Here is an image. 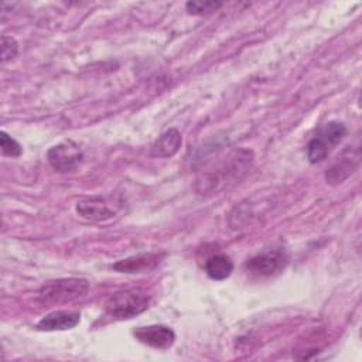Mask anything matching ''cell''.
I'll return each mask as SVG.
<instances>
[{"instance_id": "3957f363", "label": "cell", "mask_w": 362, "mask_h": 362, "mask_svg": "<svg viewBox=\"0 0 362 362\" xmlns=\"http://www.w3.org/2000/svg\"><path fill=\"white\" fill-rule=\"evenodd\" d=\"M346 127L339 122H328L321 124L307 144L308 161L311 164L324 161L329 151L344 139Z\"/></svg>"}, {"instance_id": "5bb4252c", "label": "cell", "mask_w": 362, "mask_h": 362, "mask_svg": "<svg viewBox=\"0 0 362 362\" xmlns=\"http://www.w3.org/2000/svg\"><path fill=\"white\" fill-rule=\"evenodd\" d=\"M0 147H1L3 156L18 157L23 153L21 146L13 137H10L6 132H1V134H0Z\"/></svg>"}, {"instance_id": "277c9868", "label": "cell", "mask_w": 362, "mask_h": 362, "mask_svg": "<svg viewBox=\"0 0 362 362\" xmlns=\"http://www.w3.org/2000/svg\"><path fill=\"white\" fill-rule=\"evenodd\" d=\"M47 158H48L49 165L55 171L69 173L79 167V164L82 163V158H83V153H82L79 144H76L72 140H66V141L52 146L47 151Z\"/></svg>"}, {"instance_id": "7c38bea8", "label": "cell", "mask_w": 362, "mask_h": 362, "mask_svg": "<svg viewBox=\"0 0 362 362\" xmlns=\"http://www.w3.org/2000/svg\"><path fill=\"white\" fill-rule=\"evenodd\" d=\"M358 164V158L354 160L351 156H345L342 154L341 157H338V160L327 170L325 173V178L329 184H338L342 182L356 167Z\"/></svg>"}, {"instance_id": "ba28073f", "label": "cell", "mask_w": 362, "mask_h": 362, "mask_svg": "<svg viewBox=\"0 0 362 362\" xmlns=\"http://www.w3.org/2000/svg\"><path fill=\"white\" fill-rule=\"evenodd\" d=\"M163 255L158 253H143L122 259L112 264V269L119 273H143L154 269L160 264Z\"/></svg>"}, {"instance_id": "9c48e42d", "label": "cell", "mask_w": 362, "mask_h": 362, "mask_svg": "<svg viewBox=\"0 0 362 362\" xmlns=\"http://www.w3.org/2000/svg\"><path fill=\"white\" fill-rule=\"evenodd\" d=\"M81 321V313L78 311H54L41 318L35 328L40 331H65L76 327Z\"/></svg>"}, {"instance_id": "52a82bcc", "label": "cell", "mask_w": 362, "mask_h": 362, "mask_svg": "<svg viewBox=\"0 0 362 362\" xmlns=\"http://www.w3.org/2000/svg\"><path fill=\"white\" fill-rule=\"evenodd\" d=\"M76 212L82 218L88 221H95V222L109 221L116 215V211L102 197H90V198H83L78 201Z\"/></svg>"}, {"instance_id": "9a60e30c", "label": "cell", "mask_w": 362, "mask_h": 362, "mask_svg": "<svg viewBox=\"0 0 362 362\" xmlns=\"http://www.w3.org/2000/svg\"><path fill=\"white\" fill-rule=\"evenodd\" d=\"M18 54V44L13 37L1 35V42H0V55H1V62H7L13 59Z\"/></svg>"}, {"instance_id": "6da1fadb", "label": "cell", "mask_w": 362, "mask_h": 362, "mask_svg": "<svg viewBox=\"0 0 362 362\" xmlns=\"http://www.w3.org/2000/svg\"><path fill=\"white\" fill-rule=\"evenodd\" d=\"M89 291V283L86 279L69 277L58 279L45 283L38 291V301L42 305H58L72 303L85 297Z\"/></svg>"}, {"instance_id": "7a4b0ae2", "label": "cell", "mask_w": 362, "mask_h": 362, "mask_svg": "<svg viewBox=\"0 0 362 362\" xmlns=\"http://www.w3.org/2000/svg\"><path fill=\"white\" fill-rule=\"evenodd\" d=\"M150 296L143 290H120L106 300L105 311L113 318L126 320L146 311L150 305Z\"/></svg>"}, {"instance_id": "4fadbf2b", "label": "cell", "mask_w": 362, "mask_h": 362, "mask_svg": "<svg viewBox=\"0 0 362 362\" xmlns=\"http://www.w3.org/2000/svg\"><path fill=\"white\" fill-rule=\"evenodd\" d=\"M221 6H222V3L215 1V0H191L185 4L187 11L189 14H195V16H204V14L214 13Z\"/></svg>"}, {"instance_id": "5b68a950", "label": "cell", "mask_w": 362, "mask_h": 362, "mask_svg": "<svg viewBox=\"0 0 362 362\" xmlns=\"http://www.w3.org/2000/svg\"><path fill=\"white\" fill-rule=\"evenodd\" d=\"M288 263V256L286 255L284 250L281 249H270L266 250L260 255H256L250 257L245 267L247 272L262 276V277H269L273 276L279 272H281Z\"/></svg>"}, {"instance_id": "30bf717a", "label": "cell", "mask_w": 362, "mask_h": 362, "mask_svg": "<svg viewBox=\"0 0 362 362\" xmlns=\"http://www.w3.org/2000/svg\"><path fill=\"white\" fill-rule=\"evenodd\" d=\"M182 144V136L177 129H168L153 144L151 156L168 158L174 156Z\"/></svg>"}, {"instance_id": "8fae6325", "label": "cell", "mask_w": 362, "mask_h": 362, "mask_svg": "<svg viewBox=\"0 0 362 362\" xmlns=\"http://www.w3.org/2000/svg\"><path fill=\"white\" fill-rule=\"evenodd\" d=\"M205 272L212 280H225L233 272V262L223 253L214 255L205 262Z\"/></svg>"}, {"instance_id": "8992f818", "label": "cell", "mask_w": 362, "mask_h": 362, "mask_svg": "<svg viewBox=\"0 0 362 362\" xmlns=\"http://www.w3.org/2000/svg\"><path fill=\"white\" fill-rule=\"evenodd\" d=\"M133 335L141 344L156 349H168L175 342V332L165 325L139 327L133 331Z\"/></svg>"}]
</instances>
